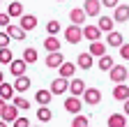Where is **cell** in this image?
I'll use <instances>...</instances> for the list:
<instances>
[{
  "label": "cell",
  "mask_w": 129,
  "mask_h": 127,
  "mask_svg": "<svg viewBox=\"0 0 129 127\" xmlns=\"http://www.w3.org/2000/svg\"><path fill=\"white\" fill-rule=\"evenodd\" d=\"M81 39H83V26L72 23V26L64 28V42L67 44H78Z\"/></svg>",
  "instance_id": "obj_1"
},
{
  "label": "cell",
  "mask_w": 129,
  "mask_h": 127,
  "mask_svg": "<svg viewBox=\"0 0 129 127\" xmlns=\"http://www.w3.org/2000/svg\"><path fill=\"white\" fill-rule=\"evenodd\" d=\"M81 109H83V102H81V97H76V95H69L67 99H64V111L72 116L81 113Z\"/></svg>",
  "instance_id": "obj_2"
},
{
  "label": "cell",
  "mask_w": 129,
  "mask_h": 127,
  "mask_svg": "<svg viewBox=\"0 0 129 127\" xmlns=\"http://www.w3.org/2000/svg\"><path fill=\"white\" fill-rule=\"evenodd\" d=\"M83 102H85L88 106H97V104L102 102V90H99V88H85Z\"/></svg>",
  "instance_id": "obj_3"
},
{
  "label": "cell",
  "mask_w": 129,
  "mask_h": 127,
  "mask_svg": "<svg viewBox=\"0 0 129 127\" xmlns=\"http://www.w3.org/2000/svg\"><path fill=\"white\" fill-rule=\"evenodd\" d=\"M108 76H111L113 83H124V81H127V67H122V65H113V67L108 69Z\"/></svg>",
  "instance_id": "obj_4"
},
{
  "label": "cell",
  "mask_w": 129,
  "mask_h": 127,
  "mask_svg": "<svg viewBox=\"0 0 129 127\" xmlns=\"http://www.w3.org/2000/svg\"><path fill=\"white\" fill-rule=\"evenodd\" d=\"M69 90V79H64V76H58L51 81V92L53 95H64Z\"/></svg>",
  "instance_id": "obj_5"
},
{
  "label": "cell",
  "mask_w": 129,
  "mask_h": 127,
  "mask_svg": "<svg viewBox=\"0 0 129 127\" xmlns=\"http://www.w3.org/2000/svg\"><path fill=\"white\" fill-rule=\"evenodd\" d=\"M19 19H21V21H19V26H21V28L25 30V33H30V30H35V28H37V23H39L35 14H25V12L21 14Z\"/></svg>",
  "instance_id": "obj_6"
},
{
  "label": "cell",
  "mask_w": 129,
  "mask_h": 127,
  "mask_svg": "<svg viewBox=\"0 0 129 127\" xmlns=\"http://www.w3.org/2000/svg\"><path fill=\"white\" fill-rule=\"evenodd\" d=\"M76 67H81V69H92V67H94V56H92L90 51L78 53V58H76Z\"/></svg>",
  "instance_id": "obj_7"
},
{
  "label": "cell",
  "mask_w": 129,
  "mask_h": 127,
  "mask_svg": "<svg viewBox=\"0 0 129 127\" xmlns=\"http://www.w3.org/2000/svg\"><path fill=\"white\" fill-rule=\"evenodd\" d=\"M85 81H83V79H69V92L72 95H76V97H83V92H85Z\"/></svg>",
  "instance_id": "obj_8"
},
{
  "label": "cell",
  "mask_w": 129,
  "mask_h": 127,
  "mask_svg": "<svg viewBox=\"0 0 129 127\" xmlns=\"http://www.w3.org/2000/svg\"><path fill=\"white\" fill-rule=\"evenodd\" d=\"M62 62H64V58H62L60 51H48V56H46V67L48 69H58Z\"/></svg>",
  "instance_id": "obj_9"
},
{
  "label": "cell",
  "mask_w": 129,
  "mask_h": 127,
  "mask_svg": "<svg viewBox=\"0 0 129 127\" xmlns=\"http://www.w3.org/2000/svg\"><path fill=\"white\" fill-rule=\"evenodd\" d=\"M0 118H3L5 122H14L16 118H19V106H16L14 102H12V106L5 104V109H3V113H0Z\"/></svg>",
  "instance_id": "obj_10"
},
{
  "label": "cell",
  "mask_w": 129,
  "mask_h": 127,
  "mask_svg": "<svg viewBox=\"0 0 129 127\" xmlns=\"http://www.w3.org/2000/svg\"><path fill=\"white\" fill-rule=\"evenodd\" d=\"M113 21H115V23L129 21V5H118V7H113Z\"/></svg>",
  "instance_id": "obj_11"
},
{
  "label": "cell",
  "mask_w": 129,
  "mask_h": 127,
  "mask_svg": "<svg viewBox=\"0 0 129 127\" xmlns=\"http://www.w3.org/2000/svg\"><path fill=\"white\" fill-rule=\"evenodd\" d=\"M83 9H85L88 16H99L102 14V0H85Z\"/></svg>",
  "instance_id": "obj_12"
},
{
  "label": "cell",
  "mask_w": 129,
  "mask_h": 127,
  "mask_svg": "<svg viewBox=\"0 0 129 127\" xmlns=\"http://www.w3.org/2000/svg\"><path fill=\"white\" fill-rule=\"evenodd\" d=\"M106 49H108V44H106V42H102V39H94V42H90V46H88V51H90L94 58L104 56V53H106Z\"/></svg>",
  "instance_id": "obj_13"
},
{
  "label": "cell",
  "mask_w": 129,
  "mask_h": 127,
  "mask_svg": "<svg viewBox=\"0 0 129 127\" xmlns=\"http://www.w3.org/2000/svg\"><path fill=\"white\" fill-rule=\"evenodd\" d=\"M85 19H88V14H85V9H83V7H74V9L69 12V21H72V23H76V26H83V23H85Z\"/></svg>",
  "instance_id": "obj_14"
},
{
  "label": "cell",
  "mask_w": 129,
  "mask_h": 127,
  "mask_svg": "<svg viewBox=\"0 0 129 127\" xmlns=\"http://www.w3.org/2000/svg\"><path fill=\"white\" fill-rule=\"evenodd\" d=\"M25 69H28V62L23 60V58H19V60H12L9 62V72L14 74V76H21V74H25Z\"/></svg>",
  "instance_id": "obj_15"
},
{
  "label": "cell",
  "mask_w": 129,
  "mask_h": 127,
  "mask_svg": "<svg viewBox=\"0 0 129 127\" xmlns=\"http://www.w3.org/2000/svg\"><path fill=\"white\" fill-rule=\"evenodd\" d=\"M51 99H53V92H51V88H42V90H37V95H35V102L39 104V106H48L51 104Z\"/></svg>",
  "instance_id": "obj_16"
},
{
  "label": "cell",
  "mask_w": 129,
  "mask_h": 127,
  "mask_svg": "<svg viewBox=\"0 0 129 127\" xmlns=\"http://www.w3.org/2000/svg\"><path fill=\"white\" fill-rule=\"evenodd\" d=\"M83 37H85L88 42L102 39V30H99V26H83Z\"/></svg>",
  "instance_id": "obj_17"
},
{
  "label": "cell",
  "mask_w": 129,
  "mask_h": 127,
  "mask_svg": "<svg viewBox=\"0 0 129 127\" xmlns=\"http://www.w3.org/2000/svg\"><path fill=\"white\" fill-rule=\"evenodd\" d=\"M113 99H118V102L129 99V86H124V83H115V88H113Z\"/></svg>",
  "instance_id": "obj_18"
},
{
  "label": "cell",
  "mask_w": 129,
  "mask_h": 127,
  "mask_svg": "<svg viewBox=\"0 0 129 127\" xmlns=\"http://www.w3.org/2000/svg\"><path fill=\"white\" fill-rule=\"evenodd\" d=\"M5 33H7L12 39H16V42H23V39H25V30H23L21 26H7Z\"/></svg>",
  "instance_id": "obj_19"
},
{
  "label": "cell",
  "mask_w": 129,
  "mask_h": 127,
  "mask_svg": "<svg viewBox=\"0 0 129 127\" xmlns=\"http://www.w3.org/2000/svg\"><path fill=\"white\" fill-rule=\"evenodd\" d=\"M106 125L108 127H127V116L124 113H111Z\"/></svg>",
  "instance_id": "obj_20"
},
{
  "label": "cell",
  "mask_w": 129,
  "mask_h": 127,
  "mask_svg": "<svg viewBox=\"0 0 129 127\" xmlns=\"http://www.w3.org/2000/svg\"><path fill=\"white\" fill-rule=\"evenodd\" d=\"M58 74L64 76V79H74V74H76V65H74V62H67V60H64L62 65L58 67Z\"/></svg>",
  "instance_id": "obj_21"
},
{
  "label": "cell",
  "mask_w": 129,
  "mask_h": 127,
  "mask_svg": "<svg viewBox=\"0 0 129 127\" xmlns=\"http://www.w3.org/2000/svg\"><path fill=\"white\" fill-rule=\"evenodd\" d=\"M108 37H106V44L108 46H115V49H120V46L124 44V37H122V33H115V30H111V33H106Z\"/></svg>",
  "instance_id": "obj_22"
},
{
  "label": "cell",
  "mask_w": 129,
  "mask_h": 127,
  "mask_svg": "<svg viewBox=\"0 0 129 127\" xmlns=\"http://www.w3.org/2000/svg\"><path fill=\"white\" fill-rule=\"evenodd\" d=\"M97 26H99L102 33H111L113 26H115V21H113V16H106V14H99V21H97Z\"/></svg>",
  "instance_id": "obj_23"
},
{
  "label": "cell",
  "mask_w": 129,
  "mask_h": 127,
  "mask_svg": "<svg viewBox=\"0 0 129 127\" xmlns=\"http://www.w3.org/2000/svg\"><path fill=\"white\" fill-rule=\"evenodd\" d=\"M14 95H16V90H14V83H7V81H3L0 83V97L3 99H14Z\"/></svg>",
  "instance_id": "obj_24"
},
{
  "label": "cell",
  "mask_w": 129,
  "mask_h": 127,
  "mask_svg": "<svg viewBox=\"0 0 129 127\" xmlns=\"http://www.w3.org/2000/svg\"><path fill=\"white\" fill-rule=\"evenodd\" d=\"M113 65H115V60H113L108 53H104V56H99V58H97V69H104V72H108Z\"/></svg>",
  "instance_id": "obj_25"
},
{
  "label": "cell",
  "mask_w": 129,
  "mask_h": 127,
  "mask_svg": "<svg viewBox=\"0 0 129 127\" xmlns=\"http://www.w3.org/2000/svg\"><path fill=\"white\" fill-rule=\"evenodd\" d=\"M30 86H32V83H30V79H28L25 74L16 76V81H14V90H16V92H25Z\"/></svg>",
  "instance_id": "obj_26"
},
{
  "label": "cell",
  "mask_w": 129,
  "mask_h": 127,
  "mask_svg": "<svg viewBox=\"0 0 129 127\" xmlns=\"http://www.w3.org/2000/svg\"><path fill=\"white\" fill-rule=\"evenodd\" d=\"M44 49L46 51H60V39H58V35L44 37Z\"/></svg>",
  "instance_id": "obj_27"
},
{
  "label": "cell",
  "mask_w": 129,
  "mask_h": 127,
  "mask_svg": "<svg viewBox=\"0 0 129 127\" xmlns=\"http://www.w3.org/2000/svg\"><path fill=\"white\" fill-rule=\"evenodd\" d=\"M23 60L28 62V65H35V62L39 60V53H37L35 49H32V46H28V49L23 51Z\"/></svg>",
  "instance_id": "obj_28"
},
{
  "label": "cell",
  "mask_w": 129,
  "mask_h": 127,
  "mask_svg": "<svg viewBox=\"0 0 129 127\" xmlns=\"http://www.w3.org/2000/svg\"><path fill=\"white\" fill-rule=\"evenodd\" d=\"M51 118H53V111L48 109V106H39V109H37V120H39V122H48Z\"/></svg>",
  "instance_id": "obj_29"
},
{
  "label": "cell",
  "mask_w": 129,
  "mask_h": 127,
  "mask_svg": "<svg viewBox=\"0 0 129 127\" xmlns=\"http://www.w3.org/2000/svg\"><path fill=\"white\" fill-rule=\"evenodd\" d=\"M7 14H9V16H21V14H23V3H19V0L9 3V7H7Z\"/></svg>",
  "instance_id": "obj_30"
},
{
  "label": "cell",
  "mask_w": 129,
  "mask_h": 127,
  "mask_svg": "<svg viewBox=\"0 0 129 127\" xmlns=\"http://www.w3.org/2000/svg\"><path fill=\"white\" fill-rule=\"evenodd\" d=\"M12 60H14L12 49H9V46H3V49H0V65H9Z\"/></svg>",
  "instance_id": "obj_31"
},
{
  "label": "cell",
  "mask_w": 129,
  "mask_h": 127,
  "mask_svg": "<svg viewBox=\"0 0 129 127\" xmlns=\"http://www.w3.org/2000/svg\"><path fill=\"white\" fill-rule=\"evenodd\" d=\"M12 102L19 106V111H28V109H30V99L21 97V95H14V99H12Z\"/></svg>",
  "instance_id": "obj_32"
},
{
  "label": "cell",
  "mask_w": 129,
  "mask_h": 127,
  "mask_svg": "<svg viewBox=\"0 0 129 127\" xmlns=\"http://www.w3.org/2000/svg\"><path fill=\"white\" fill-rule=\"evenodd\" d=\"M90 120H88V116H83V113H76L74 118H72V127H85Z\"/></svg>",
  "instance_id": "obj_33"
},
{
  "label": "cell",
  "mask_w": 129,
  "mask_h": 127,
  "mask_svg": "<svg viewBox=\"0 0 129 127\" xmlns=\"http://www.w3.org/2000/svg\"><path fill=\"white\" fill-rule=\"evenodd\" d=\"M60 30H62V26H60V21H55V19L46 23V33H48V35H58Z\"/></svg>",
  "instance_id": "obj_34"
},
{
  "label": "cell",
  "mask_w": 129,
  "mask_h": 127,
  "mask_svg": "<svg viewBox=\"0 0 129 127\" xmlns=\"http://www.w3.org/2000/svg\"><path fill=\"white\" fill-rule=\"evenodd\" d=\"M12 127H30V120H28V118H23V116H19V118L12 122Z\"/></svg>",
  "instance_id": "obj_35"
},
{
  "label": "cell",
  "mask_w": 129,
  "mask_h": 127,
  "mask_svg": "<svg viewBox=\"0 0 129 127\" xmlns=\"http://www.w3.org/2000/svg\"><path fill=\"white\" fill-rule=\"evenodd\" d=\"M118 5H120V0H102V7H108V9L118 7Z\"/></svg>",
  "instance_id": "obj_36"
},
{
  "label": "cell",
  "mask_w": 129,
  "mask_h": 127,
  "mask_svg": "<svg viewBox=\"0 0 129 127\" xmlns=\"http://www.w3.org/2000/svg\"><path fill=\"white\" fill-rule=\"evenodd\" d=\"M9 19H12V16H9L7 12H5V14L0 12V26H3V28H7V26H9Z\"/></svg>",
  "instance_id": "obj_37"
},
{
  "label": "cell",
  "mask_w": 129,
  "mask_h": 127,
  "mask_svg": "<svg viewBox=\"0 0 129 127\" xmlns=\"http://www.w3.org/2000/svg\"><path fill=\"white\" fill-rule=\"evenodd\" d=\"M9 39H12V37H9L7 33H0V49H3V46H9Z\"/></svg>",
  "instance_id": "obj_38"
},
{
  "label": "cell",
  "mask_w": 129,
  "mask_h": 127,
  "mask_svg": "<svg viewBox=\"0 0 129 127\" xmlns=\"http://www.w3.org/2000/svg\"><path fill=\"white\" fill-rule=\"evenodd\" d=\"M120 58L129 60V44H122V46H120Z\"/></svg>",
  "instance_id": "obj_39"
},
{
  "label": "cell",
  "mask_w": 129,
  "mask_h": 127,
  "mask_svg": "<svg viewBox=\"0 0 129 127\" xmlns=\"http://www.w3.org/2000/svg\"><path fill=\"white\" fill-rule=\"evenodd\" d=\"M122 104H124V116H129V99H124Z\"/></svg>",
  "instance_id": "obj_40"
},
{
  "label": "cell",
  "mask_w": 129,
  "mask_h": 127,
  "mask_svg": "<svg viewBox=\"0 0 129 127\" xmlns=\"http://www.w3.org/2000/svg\"><path fill=\"white\" fill-rule=\"evenodd\" d=\"M5 104H7V99H3V97H0V113H3V109H5Z\"/></svg>",
  "instance_id": "obj_41"
},
{
  "label": "cell",
  "mask_w": 129,
  "mask_h": 127,
  "mask_svg": "<svg viewBox=\"0 0 129 127\" xmlns=\"http://www.w3.org/2000/svg\"><path fill=\"white\" fill-rule=\"evenodd\" d=\"M0 127H9V122H5L3 118H0Z\"/></svg>",
  "instance_id": "obj_42"
},
{
  "label": "cell",
  "mask_w": 129,
  "mask_h": 127,
  "mask_svg": "<svg viewBox=\"0 0 129 127\" xmlns=\"http://www.w3.org/2000/svg\"><path fill=\"white\" fill-rule=\"evenodd\" d=\"M5 81V74H3V69H0V83H3Z\"/></svg>",
  "instance_id": "obj_43"
},
{
  "label": "cell",
  "mask_w": 129,
  "mask_h": 127,
  "mask_svg": "<svg viewBox=\"0 0 129 127\" xmlns=\"http://www.w3.org/2000/svg\"><path fill=\"white\" fill-rule=\"evenodd\" d=\"M127 81H129V67H127Z\"/></svg>",
  "instance_id": "obj_44"
},
{
  "label": "cell",
  "mask_w": 129,
  "mask_h": 127,
  "mask_svg": "<svg viewBox=\"0 0 129 127\" xmlns=\"http://www.w3.org/2000/svg\"><path fill=\"white\" fill-rule=\"evenodd\" d=\"M30 127H39V125H30Z\"/></svg>",
  "instance_id": "obj_45"
},
{
  "label": "cell",
  "mask_w": 129,
  "mask_h": 127,
  "mask_svg": "<svg viewBox=\"0 0 129 127\" xmlns=\"http://www.w3.org/2000/svg\"><path fill=\"white\" fill-rule=\"evenodd\" d=\"M58 3H64V0H58Z\"/></svg>",
  "instance_id": "obj_46"
},
{
  "label": "cell",
  "mask_w": 129,
  "mask_h": 127,
  "mask_svg": "<svg viewBox=\"0 0 129 127\" xmlns=\"http://www.w3.org/2000/svg\"><path fill=\"white\" fill-rule=\"evenodd\" d=\"M85 127H90V125H85Z\"/></svg>",
  "instance_id": "obj_47"
},
{
  "label": "cell",
  "mask_w": 129,
  "mask_h": 127,
  "mask_svg": "<svg viewBox=\"0 0 129 127\" xmlns=\"http://www.w3.org/2000/svg\"><path fill=\"white\" fill-rule=\"evenodd\" d=\"M127 127H129V122H127Z\"/></svg>",
  "instance_id": "obj_48"
},
{
  "label": "cell",
  "mask_w": 129,
  "mask_h": 127,
  "mask_svg": "<svg viewBox=\"0 0 129 127\" xmlns=\"http://www.w3.org/2000/svg\"><path fill=\"white\" fill-rule=\"evenodd\" d=\"M0 3H3V0H0Z\"/></svg>",
  "instance_id": "obj_49"
}]
</instances>
